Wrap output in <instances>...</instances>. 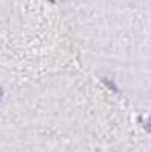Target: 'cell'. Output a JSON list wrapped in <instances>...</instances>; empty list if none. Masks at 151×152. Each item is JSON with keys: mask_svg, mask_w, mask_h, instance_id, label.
Returning <instances> with one entry per match:
<instances>
[{"mask_svg": "<svg viewBox=\"0 0 151 152\" xmlns=\"http://www.w3.org/2000/svg\"><path fill=\"white\" fill-rule=\"evenodd\" d=\"M2 96H3V90H2V87H0V100H2Z\"/></svg>", "mask_w": 151, "mask_h": 152, "instance_id": "cell-1", "label": "cell"}]
</instances>
